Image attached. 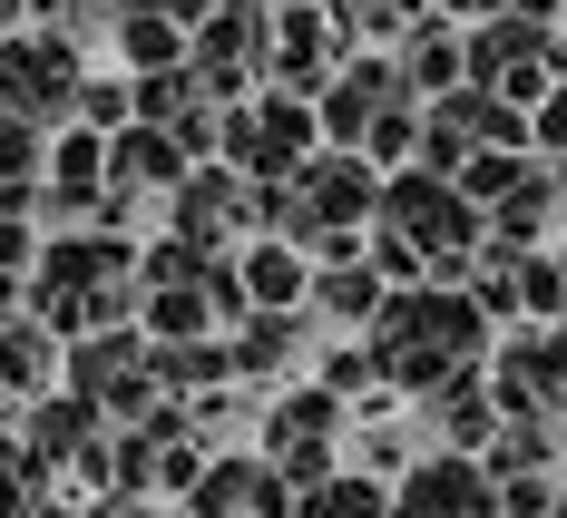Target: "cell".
<instances>
[{
  "label": "cell",
  "instance_id": "6da1fadb",
  "mask_svg": "<svg viewBox=\"0 0 567 518\" xmlns=\"http://www.w3.org/2000/svg\"><path fill=\"white\" fill-rule=\"evenodd\" d=\"M382 333H392V352H382V362H392V372H411V382H431V372H451L460 352H480V313H470V303H451V293H421V303H401Z\"/></svg>",
  "mask_w": 567,
  "mask_h": 518
},
{
  "label": "cell",
  "instance_id": "7a4b0ae2",
  "mask_svg": "<svg viewBox=\"0 0 567 518\" xmlns=\"http://www.w3.org/2000/svg\"><path fill=\"white\" fill-rule=\"evenodd\" d=\"M226 137H235V157H245V167H293V147L313 137V117L293 108V99H265V108L235 117Z\"/></svg>",
  "mask_w": 567,
  "mask_h": 518
},
{
  "label": "cell",
  "instance_id": "3957f363",
  "mask_svg": "<svg viewBox=\"0 0 567 518\" xmlns=\"http://www.w3.org/2000/svg\"><path fill=\"white\" fill-rule=\"evenodd\" d=\"M489 489H480V469H460V460H431L411 489H401V518H489L480 509Z\"/></svg>",
  "mask_w": 567,
  "mask_h": 518
},
{
  "label": "cell",
  "instance_id": "277c9868",
  "mask_svg": "<svg viewBox=\"0 0 567 518\" xmlns=\"http://www.w3.org/2000/svg\"><path fill=\"white\" fill-rule=\"evenodd\" d=\"M382 216H392V226H411V235H431V245H441V235H470V216H460L431 176H401L392 196H382Z\"/></svg>",
  "mask_w": 567,
  "mask_h": 518
},
{
  "label": "cell",
  "instance_id": "5b68a950",
  "mask_svg": "<svg viewBox=\"0 0 567 518\" xmlns=\"http://www.w3.org/2000/svg\"><path fill=\"white\" fill-rule=\"evenodd\" d=\"M69 89V50L30 40V50H0V99H59Z\"/></svg>",
  "mask_w": 567,
  "mask_h": 518
},
{
  "label": "cell",
  "instance_id": "8992f818",
  "mask_svg": "<svg viewBox=\"0 0 567 518\" xmlns=\"http://www.w3.org/2000/svg\"><path fill=\"white\" fill-rule=\"evenodd\" d=\"M303 186H313V196H303V216H313V226H342V216H362V206H372V176L352 167V157H342V167H313Z\"/></svg>",
  "mask_w": 567,
  "mask_h": 518
},
{
  "label": "cell",
  "instance_id": "52a82bcc",
  "mask_svg": "<svg viewBox=\"0 0 567 518\" xmlns=\"http://www.w3.org/2000/svg\"><path fill=\"white\" fill-rule=\"evenodd\" d=\"M372 99H392L372 69H362V79H342L333 99H323V127H333V137H362V127H372Z\"/></svg>",
  "mask_w": 567,
  "mask_h": 518
},
{
  "label": "cell",
  "instance_id": "ba28073f",
  "mask_svg": "<svg viewBox=\"0 0 567 518\" xmlns=\"http://www.w3.org/2000/svg\"><path fill=\"white\" fill-rule=\"evenodd\" d=\"M30 157H40V147H30V117L0 108V206H20V196H30V186H20V176H30Z\"/></svg>",
  "mask_w": 567,
  "mask_h": 518
},
{
  "label": "cell",
  "instance_id": "9c48e42d",
  "mask_svg": "<svg viewBox=\"0 0 567 518\" xmlns=\"http://www.w3.org/2000/svg\"><path fill=\"white\" fill-rule=\"evenodd\" d=\"M567 372V343L558 352H509V402H538V392H558Z\"/></svg>",
  "mask_w": 567,
  "mask_h": 518
},
{
  "label": "cell",
  "instance_id": "30bf717a",
  "mask_svg": "<svg viewBox=\"0 0 567 518\" xmlns=\"http://www.w3.org/2000/svg\"><path fill=\"white\" fill-rule=\"evenodd\" d=\"M235 216V176H196V196H186V226L196 235H216Z\"/></svg>",
  "mask_w": 567,
  "mask_h": 518
},
{
  "label": "cell",
  "instance_id": "8fae6325",
  "mask_svg": "<svg viewBox=\"0 0 567 518\" xmlns=\"http://www.w3.org/2000/svg\"><path fill=\"white\" fill-rule=\"evenodd\" d=\"M245 265H255L245 284L265 293V303H284V293H293V255H284V245H265V255H245Z\"/></svg>",
  "mask_w": 567,
  "mask_h": 518
},
{
  "label": "cell",
  "instance_id": "7c38bea8",
  "mask_svg": "<svg viewBox=\"0 0 567 518\" xmlns=\"http://www.w3.org/2000/svg\"><path fill=\"white\" fill-rule=\"evenodd\" d=\"M0 372L30 382V372H40V333H0Z\"/></svg>",
  "mask_w": 567,
  "mask_h": 518
},
{
  "label": "cell",
  "instance_id": "4fadbf2b",
  "mask_svg": "<svg viewBox=\"0 0 567 518\" xmlns=\"http://www.w3.org/2000/svg\"><path fill=\"white\" fill-rule=\"evenodd\" d=\"M127 59H176L167 20H127Z\"/></svg>",
  "mask_w": 567,
  "mask_h": 518
},
{
  "label": "cell",
  "instance_id": "5bb4252c",
  "mask_svg": "<svg viewBox=\"0 0 567 518\" xmlns=\"http://www.w3.org/2000/svg\"><path fill=\"white\" fill-rule=\"evenodd\" d=\"M20 479H30V469H20V450H0V518H20V509H30V499H10Z\"/></svg>",
  "mask_w": 567,
  "mask_h": 518
},
{
  "label": "cell",
  "instance_id": "9a60e30c",
  "mask_svg": "<svg viewBox=\"0 0 567 518\" xmlns=\"http://www.w3.org/2000/svg\"><path fill=\"white\" fill-rule=\"evenodd\" d=\"M10 265H20V226H0V284H10Z\"/></svg>",
  "mask_w": 567,
  "mask_h": 518
},
{
  "label": "cell",
  "instance_id": "2e32d148",
  "mask_svg": "<svg viewBox=\"0 0 567 518\" xmlns=\"http://www.w3.org/2000/svg\"><path fill=\"white\" fill-rule=\"evenodd\" d=\"M548 137H567V89H558V99H548Z\"/></svg>",
  "mask_w": 567,
  "mask_h": 518
}]
</instances>
